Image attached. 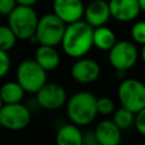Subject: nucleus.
<instances>
[{
	"instance_id": "f257e3e1",
	"label": "nucleus",
	"mask_w": 145,
	"mask_h": 145,
	"mask_svg": "<svg viewBox=\"0 0 145 145\" xmlns=\"http://www.w3.org/2000/svg\"><path fill=\"white\" fill-rule=\"evenodd\" d=\"M93 27L85 20H78L66 26L61 46L63 52L74 59L85 57L93 48Z\"/></svg>"
},
{
	"instance_id": "f03ea898",
	"label": "nucleus",
	"mask_w": 145,
	"mask_h": 145,
	"mask_svg": "<svg viewBox=\"0 0 145 145\" xmlns=\"http://www.w3.org/2000/svg\"><path fill=\"white\" fill-rule=\"evenodd\" d=\"M97 97L87 91H80L72 94L66 102V113L71 123L79 127L87 126L96 118Z\"/></svg>"
},
{
	"instance_id": "7ed1b4c3",
	"label": "nucleus",
	"mask_w": 145,
	"mask_h": 145,
	"mask_svg": "<svg viewBox=\"0 0 145 145\" xmlns=\"http://www.w3.org/2000/svg\"><path fill=\"white\" fill-rule=\"evenodd\" d=\"M39 16L33 7L17 5L8 15V26L18 40H29L36 32Z\"/></svg>"
},
{
	"instance_id": "20e7f679",
	"label": "nucleus",
	"mask_w": 145,
	"mask_h": 145,
	"mask_svg": "<svg viewBox=\"0 0 145 145\" xmlns=\"http://www.w3.org/2000/svg\"><path fill=\"white\" fill-rule=\"evenodd\" d=\"M16 80L26 93L35 94L48 82V71L35 59H25L16 69Z\"/></svg>"
},
{
	"instance_id": "39448f33",
	"label": "nucleus",
	"mask_w": 145,
	"mask_h": 145,
	"mask_svg": "<svg viewBox=\"0 0 145 145\" xmlns=\"http://www.w3.org/2000/svg\"><path fill=\"white\" fill-rule=\"evenodd\" d=\"M67 24H65L56 14H45L39 18L34 36L39 44L57 46L61 44Z\"/></svg>"
},
{
	"instance_id": "423d86ee",
	"label": "nucleus",
	"mask_w": 145,
	"mask_h": 145,
	"mask_svg": "<svg viewBox=\"0 0 145 145\" xmlns=\"http://www.w3.org/2000/svg\"><path fill=\"white\" fill-rule=\"evenodd\" d=\"M121 106L137 113L145 108V84L136 78H123L118 86Z\"/></svg>"
},
{
	"instance_id": "0eeeda50",
	"label": "nucleus",
	"mask_w": 145,
	"mask_h": 145,
	"mask_svg": "<svg viewBox=\"0 0 145 145\" xmlns=\"http://www.w3.org/2000/svg\"><path fill=\"white\" fill-rule=\"evenodd\" d=\"M138 58V49L136 44L130 41H117L109 50V62L116 70H129L137 63Z\"/></svg>"
},
{
	"instance_id": "6e6552de",
	"label": "nucleus",
	"mask_w": 145,
	"mask_h": 145,
	"mask_svg": "<svg viewBox=\"0 0 145 145\" xmlns=\"http://www.w3.org/2000/svg\"><path fill=\"white\" fill-rule=\"evenodd\" d=\"M31 119L32 114L29 109L22 102L3 104L0 110V126L11 131H18L26 128Z\"/></svg>"
},
{
	"instance_id": "1a4fd4ad",
	"label": "nucleus",
	"mask_w": 145,
	"mask_h": 145,
	"mask_svg": "<svg viewBox=\"0 0 145 145\" xmlns=\"http://www.w3.org/2000/svg\"><path fill=\"white\" fill-rule=\"evenodd\" d=\"M37 104L45 110H58L62 108L67 100V92L63 86L57 83H45L36 93Z\"/></svg>"
},
{
	"instance_id": "9d476101",
	"label": "nucleus",
	"mask_w": 145,
	"mask_h": 145,
	"mask_svg": "<svg viewBox=\"0 0 145 145\" xmlns=\"http://www.w3.org/2000/svg\"><path fill=\"white\" fill-rule=\"evenodd\" d=\"M72 79L79 84H92L101 76V66L97 61L89 58H78L70 68Z\"/></svg>"
},
{
	"instance_id": "9b49d317",
	"label": "nucleus",
	"mask_w": 145,
	"mask_h": 145,
	"mask_svg": "<svg viewBox=\"0 0 145 145\" xmlns=\"http://www.w3.org/2000/svg\"><path fill=\"white\" fill-rule=\"evenodd\" d=\"M53 14H56L65 24H71L84 17L83 0H53Z\"/></svg>"
},
{
	"instance_id": "f8f14e48",
	"label": "nucleus",
	"mask_w": 145,
	"mask_h": 145,
	"mask_svg": "<svg viewBox=\"0 0 145 145\" xmlns=\"http://www.w3.org/2000/svg\"><path fill=\"white\" fill-rule=\"evenodd\" d=\"M109 8L111 17L122 23L136 19L142 11L138 0H111L109 2Z\"/></svg>"
},
{
	"instance_id": "ddd939ff",
	"label": "nucleus",
	"mask_w": 145,
	"mask_h": 145,
	"mask_svg": "<svg viewBox=\"0 0 145 145\" xmlns=\"http://www.w3.org/2000/svg\"><path fill=\"white\" fill-rule=\"evenodd\" d=\"M85 22L93 28L105 25L111 18V12L109 8V2L103 0L91 1L84 10Z\"/></svg>"
},
{
	"instance_id": "4468645a",
	"label": "nucleus",
	"mask_w": 145,
	"mask_h": 145,
	"mask_svg": "<svg viewBox=\"0 0 145 145\" xmlns=\"http://www.w3.org/2000/svg\"><path fill=\"white\" fill-rule=\"evenodd\" d=\"M121 131L122 130L112 121V119H104L94 128L100 145H119L121 142Z\"/></svg>"
},
{
	"instance_id": "2eb2a0df",
	"label": "nucleus",
	"mask_w": 145,
	"mask_h": 145,
	"mask_svg": "<svg viewBox=\"0 0 145 145\" xmlns=\"http://www.w3.org/2000/svg\"><path fill=\"white\" fill-rule=\"evenodd\" d=\"M34 59L46 71H51L58 68L60 65V54L56 50V46L40 44L35 51Z\"/></svg>"
},
{
	"instance_id": "dca6fc26",
	"label": "nucleus",
	"mask_w": 145,
	"mask_h": 145,
	"mask_svg": "<svg viewBox=\"0 0 145 145\" xmlns=\"http://www.w3.org/2000/svg\"><path fill=\"white\" fill-rule=\"evenodd\" d=\"M57 145H83V131L75 123L62 125L56 135Z\"/></svg>"
},
{
	"instance_id": "f3484780",
	"label": "nucleus",
	"mask_w": 145,
	"mask_h": 145,
	"mask_svg": "<svg viewBox=\"0 0 145 145\" xmlns=\"http://www.w3.org/2000/svg\"><path fill=\"white\" fill-rule=\"evenodd\" d=\"M117 42L114 32L108 26H99L93 29V46L101 51H109Z\"/></svg>"
},
{
	"instance_id": "a211bd4d",
	"label": "nucleus",
	"mask_w": 145,
	"mask_h": 145,
	"mask_svg": "<svg viewBox=\"0 0 145 145\" xmlns=\"http://www.w3.org/2000/svg\"><path fill=\"white\" fill-rule=\"evenodd\" d=\"M25 93L26 92L24 91V88L20 86V84L17 80L7 82L0 86V96L5 104L22 102Z\"/></svg>"
},
{
	"instance_id": "6ab92c4d",
	"label": "nucleus",
	"mask_w": 145,
	"mask_h": 145,
	"mask_svg": "<svg viewBox=\"0 0 145 145\" xmlns=\"http://www.w3.org/2000/svg\"><path fill=\"white\" fill-rule=\"evenodd\" d=\"M112 121L121 129H128L129 127H131L135 122V113L131 112L130 110L120 106L119 109H116L112 116Z\"/></svg>"
},
{
	"instance_id": "aec40b11",
	"label": "nucleus",
	"mask_w": 145,
	"mask_h": 145,
	"mask_svg": "<svg viewBox=\"0 0 145 145\" xmlns=\"http://www.w3.org/2000/svg\"><path fill=\"white\" fill-rule=\"evenodd\" d=\"M17 40V36L8 25H0V50L8 52L15 46Z\"/></svg>"
},
{
	"instance_id": "412c9836",
	"label": "nucleus",
	"mask_w": 145,
	"mask_h": 145,
	"mask_svg": "<svg viewBox=\"0 0 145 145\" xmlns=\"http://www.w3.org/2000/svg\"><path fill=\"white\" fill-rule=\"evenodd\" d=\"M96 108H97V113L102 116H109L114 112L116 110V104L114 101L109 97V96H101L97 97L96 100Z\"/></svg>"
},
{
	"instance_id": "4be33fe9",
	"label": "nucleus",
	"mask_w": 145,
	"mask_h": 145,
	"mask_svg": "<svg viewBox=\"0 0 145 145\" xmlns=\"http://www.w3.org/2000/svg\"><path fill=\"white\" fill-rule=\"evenodd\" d=\"M130 36L133 39L134 43L137 44H145V20L136 22L131 29H130Z\"/></svg>"
},
{
	"instance_id": "5701e85b",
	"label": "nucleus",
	"mask_w": 145,
	"mask_h": 145,
	"mask_svg": "<svg viewBox=\"0 0 145 145\" xmlns=\"http://www.w3.org/2000/svg\"><path fill=\"white\" fill-rule=\"evenodd\" d=\"M10 70V58L7 51L0 50V78L5 77Z\"/></svg>"
},
{
	"instance_id": "b1692460",
	"label": "nucleus",
	"mask_w": 145,
	"mask_h": 145,
	"mask_svg": "<svg viewBox=\"0 0 145 145\" xmlns=\"http://www.w3.org/2000/svg\"><path fill=\"white\" fill-rule=\"evenodd\" d=\"M137 131L145 136V108L139 110L137 113H135V122H134Z\"/></svg>"
},
{
	"instance_id": "393cba45",
	"label": "nucleus",
	"mask_w": 145,
	"mask_h": 145,
	"mask_svg": "<svg viewBox=\"0 0 145 145\" xmlns=\"http://www.w3.org/2000/svg\"><path fill=\"white\" fill-rule=\"evenodd\" d=\"M16 6V0H0V16H8Z\"/></svg>"
},
{
	"instance_id": "a878e982",
	"label": "nucleus",
	"mask_w": 145,
	"mask_h": 145,
	"mask_svg": "<svg viewBox=\"0 0 145 145\" xmlns=\"http://www.w3.org/2000/svg\"><path fill=\"white\" fill-rule=\"evenodd\" d=\"M83 145H100L94 130L83 133Z\"/></svg>"
},
{
	"instance_id": "bb28decb",
	"label": "nucleus",
	"mask_w": 145,
	"mask_h": 145,
	"mask_svg": "<svg viewBox=\"0 0 145 145\" xmlns=\"http://www.w3.org/2000/svg\"><path fill=\"white\" fill-rule=\"evenodd\" d=\"M17 1V5H22V6H29V7H33L39 0H16Z\"/></svg>"
},
{
	"instance_id": "cd10ccee",
	"label": "nucleus",
	"mask_w": 145,
	"mask_h": 145,
	"mask_svg": "<svg viewBox=\"0 0 145 145\" xmlns=\"http://www.w3.org/2000/svg\"><path fill=\"white\" fill-rule=\"evenodd\" d=\"M139 57H140V59L145 62V44H143V46H142V50H140V52H139Z\"/></svg>"
},
{
	"instance_id": "c85d7f7f",
	"label": "nucleus",
	"mask_w": 145,
	"mask_h": 145,
	"mask_svg": "<svg viewBox=\"0 0 145 145\" xmlns=\"http://www.w3.org/2000/svg\"><path fill=\"white\" fill-rule=\"evenodd\" d=\"M138 3H139V7H140V10L145 11V0H138Z\"/></svg>"
},
{
	"instance_id": "c756f323",
	"label": "nucleus",
	"mask_w": 145,
	"mask_h": 145,
	"mask_svg": "<svg viewBox=\"0 0 145 145\" xmlns=\"http://www.w3.org/2000/svg\"><path fill=\"white\" fill-rule=\"evenodd\" d=\"M3 104H5V103H3V101H2V99H1V96H0V110H1V108L3 106Z\"/></svg>"
},
{
	"instance_id": "7c9ffc66",
	"label": "nucleus",
	"mask_w": 145,
	"mask_h": 145,
	"mask_svg": "<svg viewBox=\"0 0 145 145\" xmlns=\"http://www.w3.org/2000/svg\"><path fill=\"white\" fill-rule=\"evenodd\" d=\"M103 1H106V2H110L111 0H103Z\"/></svg>"
},
{
	"instance_id": "2f4dec72",
	"label": "nucleus",
	"mask_w": 145,
	"mask_h": 145,
	"mask_svg": "<svg viewBox=\"0 0 145 145\" xmlns=\"http://www.w3.org/2000/svg\"><path fill=\"white\" fill-rule=\"evenodd\" d=\"M138 145H145V143H140V144H138Z\"/></svg>"
},
{
	"instance_id": "473e14b6",
	"label": "nucleus",
	"mask_w": 145,
	"mask_h": 145,
	"mask_svg": "<svg viewBox=\"0 0 145 145\" xmlns=\"http://www.w3.org/2000/svg\"><path fill=\"white\" fill-rule=\"evenodd\" d=\"M51 1H53V0H51Z\"/></svg>"
}]
</instances>
